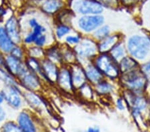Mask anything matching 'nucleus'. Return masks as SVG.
<instances>
[{"label": "nucleus", "mask_w": 150, "mask_h": 132, "mask_svg": "<svg viewBox=\"0 0 150 132\" xmlns=\"http://www.w3.org/2000/svg\"><path fill=\"white\" fill-rule=\"evenodd\" d=\"M57 80L58 83L62 89L67 91L71 90L72 89L73 85H72L71 76L69 72L66 69H64L59 73H58Z\"/></svg>", "instance_id": "9b49d317"}, {"label": "nucleus", "mask_w": 150, "mask_h": 132, "mask_svg": "<svg viewBox=\"0 0 150 132\" xmlns=\"http://www.w3.org/2000/svg\"><path fill=\"white\" fill-rule=\"evenodd\" d=\"M86 76L91 81L98 82L101 78V74L100 71L93 66H89L86 70Z\"/></svg>", "instance_id": "6ab92c4d"}, {"label": "nucleus", "mask_w": 150, "mask_h": 132, "mask_svg": "<svg viewBox=\"0 0 150 132\" xmlns=\"http://www.w3.org/2000/svg\"><path fill=\"white\" fill-rule=\"evenodd\" d=\"M23 76V83L25 87L29 89H35L39 85L38 80L36 77L31 73H27V72Z\"/></svg>", "instance_id": "f3484780"}, {"label": "nucleus", "mask_w": 150, "mask_h": 132, "mask_svg": "<svg viewBox=\"0 0 150 132\" xmlns=\"http://www.w3.org/2000/svg\"><path fill=\"white\" fill-rule=\"evenodd\" d=\"M4 131H21V129L19 126H18L16 124L12 122H8L4 125Z\"/></svg>", "instance_id": "5701e85b"}, {"label": "nucleus", "mask_w": 150, "mask_h": 132, "mask_svg": "<svg viewBox=\"0 0 150 132\" xmlns=\"http://www.w3.org/2000/svg\"><path fill=\"white\" fill-rule=\"evenodd\" d=\"M143 71L146 78L150 81V63L145 65L143 68Z\"/></svg>", "instance_id": "c85d7f7f"}, {"label": "nucleus", "mask_w": 150, "mask_h": 132, "mask_svg": "<svg viewBox=\"0 0 150 132\" xmlns=\"http://www.w3.org/2000/svg\"><path fill=\"white\" fill-rule=\"evenodd\" d=\"M6 31L13 43H19L20 42L19 24L14 17H12L7 21L6 24Z\"/></svg>", "instance_id": "39448f33"}, {"label": "nucleus", "mask_w": 150, "mask_h": 132, "mask_svg": "<svg viewBox=\"0 0 150 132\" xmlns=\"http://www.w3.org/2000/svg\"><path fill=\"white\" fill-rule=\"evenodd\" d=\"M70 32V29L65 25L59 26L57 30V35L59 37H62L67 33H68Z\"/></svg>", "instance_id": "bb28decb"}, {"label": "nucleus", "mask_w": 150, "mask_h": 132, "mask_svg": "<svg viewBox=\"0 0 150 132\" xmlns=\"http://www.w3.org/2000/svg\"><path fill=\"white\" fill-rule=\"evenodd\" d=\"M123 49L122 47H121L120 45H117V46L113 47L112 50V56L114 58H120V57H122L124 52H123Z\"/></svg>", "instance_id": "b1692460"}, {"label": "nucleus", "mask_w": 150, "mask_h": 132, "mask_svg": "<svg viewBox=\"0 0 150 132\" xmlns=\"http://www.w3.org/2000/svg\"><path fill=\"white\" fill-rule=\"evenodd\" d=\"M134 107H135V111L139 112L141 111V110L144 109L146 107V101L143 98H137V99L135 100L134 102Z\"/></svg>", "instance_id": "412c9836"}, {"label": "nucleus", "mask_w": 150, "mask_h": 132, "mask_svg": "<svg viewBox=\"0 0 150 132\" xmlns=\"http://www.w3.org/2000/svg\"><path fill=\"white\" fill-rule=\"evenodd\" d=\"M110 32V30L108 26H104V27L100 28L95 33V35L97 38L98 39H103V38L105 37L109 34Z\"/></svg>", "instance_id": "4be33fe9"}, {"label": "nucleus", "mask_w": 150, "mask_h": 132, "mask_svg": "<svg viewBox=\"0 0 150 132\" xmlns=\"http://www.w3.org/2000/svg\"><path fill=\"white\" fill-rule=\"evenodd\" d=\"M3 101H4V97H3V95L0 94V104H1V103L3 102Z\"/></svg>", "instance_id": "f704fd0d"}, {"label": "nucleus", "mask_w": 150, "mask_h": 132, "mask_svg": "<svg viewBox=\"0 0 150 132\" xmlns=\"http://www.w3.org/2000/svg\"><path fill=\"white\" fill-rule=\"evenodd\" d=\"M11 55L12 56L16 57L18 59H20L22 56V52H21V49L18 47H14L11 49Z\"/></svg>", "instance_id": "cd10ccee"}, {"label": "nucleus", "mask_w": 150, "mask_h": 132, "mask_svg": "<svg viewBox=\"0 0 150 132\" xmlns=\"http://www.w3.org/2000/svg\"><path fill=\"white\" fill-rule=\"evenodd\" d=\"M103 22V18L100 16H85L79 21V25L86 32H91L95 30Z\"/></svg>", "instance_id": "20e7f679"}, {"label": "nucleus", "mask_w": 150, "mask_h": 132, "mask_svg": "<svg viewBox=\"0 0 150 132\" xmlns=\"http://www.w3.org/2000/svg\"><path fill=\"white\" fill-rule=\"evenodd\" d=\"M30 24L31 27L33 28V33H31V34L29 35L28 37L25 38V41L26 43H31L34 42L38 36H39L40 34H42V33L45 31L42 26L40 25L35 19H32V20H31L30 21Z\"/></svg>", "instance_id": "ddd939ff"}, {"label": "nucleus", "mask_w": 150, "mask_h": 132, "mask_svg": "<svg viewBox=\"0 0 150 132\" xmlns=\"http://www.w3.org/2000/svg\"><path fill=\"white\" fill-rule=\"evenodd\" d=\"M19 128L23 131H35V129L30 117L25 113H21L18 117Z\"/></svg>", "instance_id": "f8f14e48"}, {"label": "nucleus", "mask_w": 150, "mask_h": 132, "mask_svg": "<svg viewBox=\"0 0 150 132\" xmlns=\"http://www.w3.org/2000/svg\"><path fill=\"white\" fill-rule=\"evenodd\" d=\"M86 76L83 71L79 67H75L71 76L72 85L76 88H81L86 82Z\"/></svg>", "instance_id": "1a4fd4ad"}, {"label": "nucleus", "mask_w": 150, "mask_h": 132, "mask_svg": "<svg viewBox=\"0 0 150 132\" xmlns=\"http://www.w3.org/2000/svg\"><path fill=\"white\" fill-rule=\"evenodd\" d=\"M137 66L136 62L134 59L129 57H125L123 58L121 63V68L123 72L129 71L135 68Z\"/></svg>", "instance_id": "aec40b11"}, {"label": "nucleus", "mask_w": 150, "mask_h": 132, "mask_svg": "<svg viewBox=\"0 0 150 132\" xmlns=\"http://www.w3.org/2000/svg\"><path fill=\"white\" fill-rule=\"evenodd\" d=\"M74 8L77 11L83 14L100 13L103 11L102 6L96 1L83 0L75 4Z\"/></svg>", "instance_id": "7ed1b4c3"}, {"label": "nucleus", "mask_w": 150, "mask_h": 132, "mask_svg": "<svg viewBox=\"0 0 150 132\" xmlns=\"http://www.w3.org/2000/svg\"><path fill=\"white\" fill-rule=\"evenodd\" d=\"M13 48V42L7 33L6 29L0 27V49L5 52H9Z\"/></svg>", "instance_id": "9d476101"}, {"label": "nucleus", "mask_w": 150, "mask_h": 132, "mask_svg": "<svg viewBox=\"0 0 150 132\" xmlns=\"http://www.w3.org/2000/svg\"><path fill=\"white\" fill-rule=\"evenodd\" d=\"M7 68L11 73L15 75H21L25 74L27 71L24 68L22 64L19 61V59L13 56H9L6 59Z\"/></svg>", "instance_id": "423d86ee"}, {"label": "nucleus", "mask_w": 150, "mask_h": 132, "mask_svg": "<svg viewBox=\"0 0 150 132\" xmlns=\"http://www.w3.org/2000/svg\"><path fill=\"white\" fill-rule=\"evenodd\" d=\"M6 117V113L4 111V109L0 107V121H3Z\"/></svg>", "instance_id": "2f4dec72"}, {"label": "nucleus", "mask_w": 150, "mask_h": 132, "mask_svg": "<svg viewBox=\"0 0 150 132\" xmlns=\"http://www.w3.org/2000/svg\"><path fill=\"white\" fill-rule=\"evenodd\" d=\"M62 6L59 0H45L42 5V9L47 13H54Z\"/></svg>", "instance_id": "dca6fc26"}, {"label": "nucleus", "mask_w": 150, "mask_h": 132, "mask_svg": "<svg viewBox=\"0 0 150 132\" xmlns=\"http://www.w3.org/2000/svg\"><path fill=\"white\" fill-rule=\"evenodd\" d=\"M117 107L119 109H123V103L122 102V100H118L117 102Z\"/></svg>", "instance_id": "473e14b6"}, {"label": "nucleus", "mask_w": 150, "mask_h": 132, "mask_svg": "<svg viewBox=\"0 0 150 132\" xmlns=\"http://www.w3.org/2000/svg\"><path fill=\"white\" fill-rule=\"evenodd\" d=\"M19 91L16 88L12 87L10 90V92L6 93L5 95V97L8 101V103L11 106L18 108L21 105V99L18 95Z\"/></svg>", "instance_id": "4468645a"}, {"label": "nucleus", "mask_w": 150, "mask_h": 132, "mask_svg": "<svg viewBox=\"0 0 150 132\" xmlns=\"http://www.w3.org/2000/svg\"><path fill=\"white\" fill-rule=\"evenodd\" d=\"M6 10H4L3 8H0V16H4V15H5V14H6Z\"/></svg>", "instance_id": "72a5a7b5"}, {"label": "nucleus", "mask_w": 150, "mask_h": 132, "mask_svg": "<svg viewBox=\"0 0 150 132\" xmlns=\"http://www.w3.org/2000/svg\"><path fill=\"white\" fill-rule=\"evenodd\" d=\"M128 49L133 56L142 59L148 54L150 49V41L146 37L134 36L128 43Z\"/></svg>", "instance_id": "f257e3e1"}, {"label": "nucleus", "mask_w": 150, "mask_h": 132, "mask_svg": "<svg viewBox=\"0 0 150 132\" xmlns=\"http://www.w3.org/2000/svg\"><path fill=\"white\" fill-rule=\"evenodd\" d=\"M67 42L70 43V44H77L79 42V38L77 37H74V36H69L67 37Z\"/></svg>", "instance_id": "7c9ffc66"}, {"label": "nucleus", "mask_w": 150, "mask_h": 132, "mask_svg": "<svg viewBox=\"0 0 150 132\" xmlns=\"http://www.w3.org/2000/svg\"><path fill=\"white\" fill-rule=\"evenodd\" d=\"M89 131H99V129H93V128H90L89 129Z\"/></svg>", "instance_id": "c9c22d12"}, {"label": "nucleus", "mask_w": 150, "mask_h": 132, "mask_svg": "<svg viewBox=\"0 0 150 132\" xmlns=\"http://www.w3.org/2000/svg\"><path fill=\"white\" fill-rule=\"evenodd\" d=\"M43 69L47 78L52 81H55L57 79L58 73L55 65L50 61H45L43 64Z\"/></svg>", "instance_id": "2eb2a0df"}, {"label": "nucleus", "mask_w": 150, "mask_h": 132, "mask_svg": "<svg viewBox=\"0 0 150 132\" xmlns=\"http://www.w3.org/2000/svg\"><path fill=\"white\" fill-rule=\"evenodd\" d=\"M126 83L131 90L138 91L144 87L146 81L144 77L139 76L135 73H132L128 76Z\"/></svg>", "instance_id": "6e6552de"}, {"label": "nucleus", "mask_w": 150, "mask_h": 132, "mask_svg": "<svg viewBox=\"0 0 150 132\" xmlns=\"http://www.w3.org/2000/svg\"><path fill=\"white\" fill-rule=\"evenodd\" d=\"M77 52L81 57H89L96 54V47L92 42L85 41L77 47Z\"/></svg>", "instance_id": "0eeeda50"}, {"label": "nucleus", "mask_w": 150, "mask_h": 132, "mask_svg": "<svg viewBox=\"0 0 150 132\" xmlns=\"http://www.w3.org/2000/svg\"><path fill=\"white\" fill-rule=\"evenodd\" d=\"M35 43L39 46H42L43 44H45V35H43L42 34H40L39 36H38L37 38L35 40Z\"/></svg>", "instance_id": "c756f323"}, {"label": "nucleus", "mask_w": 150, "mask_h": 132, "mask_svg": "<svg viewBox=\"0 0 150 132\" xmlns=\"http://www.w3.org/2000/svg\"><path fill=\"white\" fill-rule=\"evenodd\" d=\"M97 66L101 71L111 78H115L118 75V68L115 61L107 55L100 57L97 61Z\"/></svg>", "instance_id": "f03ea898"}, {"label": "nucleus", "mask_w": 150, "mask_h": 132, "mask_svg": "<svg viewBox=\"0 0 150 132\" xmlns=\"http://www.w3.org/2000/svg\"><path fill=\"white\" fill-rule=\"evenodd\" d=\"M28 66L30 67L33 71L39 72V73H41V72H42V71H41V68L40 67V66H39L38 62L36 61V60H35L33 58H31L28 60Z\"/></svg>", "instance_id": "393cba45"}, {"label": "nucleus", "mask_w": 150, "mask_h": 132, "mask_svg": "<svg viewBox=\"0 0 150 132\" xmlns=\"http://www.w3.org/2000/svg\"><path fill=\"white\" fill-rule=\"evenodd\" d=\"M117 42V37L116 35L113 37H110L107 38V40L100 45V49L101 52H106L109 50L112 49L113 47H115L116 43Z\"/></svg>", "instance_id": "a211bd4d"}, {"label": "nucleus", "mask_w": 150, "mask_h": 132, "mask_svg": "<svg viewBox=\"0 0 150 132\" xmlns=\"http://www.w3.org/2000/svg\"><path fill=\"white\" fill-rule=\"evenodd\" d=\"M98 92L101 93H106L110 92L112 90V86L107 83H103L99 84L98 86Z\"/></svg>", "instance_id": "a878e982"}]
</instances>
